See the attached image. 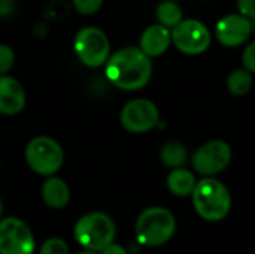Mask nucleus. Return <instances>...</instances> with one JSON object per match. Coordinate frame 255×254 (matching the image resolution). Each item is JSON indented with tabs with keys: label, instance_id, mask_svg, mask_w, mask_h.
Segmentation results:
<instances>
[{
	"label": "nucleus",
	"instance_id": "obj_1",
	"mask_svg": "<svg viewBox=\"0 0 255 254\" xmlns=\"http://www.w3.org/2000/svg\"><path fill=\"white\" fill-rule=\"evenodd\" d=\"M152 63L140 48L127 46L114 52L106 61V76L118 88L136 91L151 79Z\"/></svg>",
	"mask_w": 255,
	"mask_h": 254
},
{
	"label": "nucleus",
	"instance_id": "obj_2",
	"mask_svg": "<svg viewBox=\"0 0 255 254\" xmlns=\"http://www.w3.org/2000/svg\"><path fill=\"white\" fill-rule=\"evenodd\" d=\"M191 198L196 213L206 222H221L232 210V195L229 189L221 181L211 177L197 181Z\"/></svg>",
	"mask_w": 255,
	"mask_h": 254
},
{
	"label": "nucleus",
	"instance_id": "obj_3",
	"mask_svg": "<svg viewBox=\"0 0 255 254\" xmlns=\"http://www.w3.org/2000/svg\"><path fill=\"white\" fill-rule=\"evenodd\" d=\"M134 231L136 238L142 246L160 247L175 235L176 220L167 208L151 207L139 214Z\"/></svg>",
	"mask_w": 255,
	"mask_h": 254
},
{
	"label": "nucleus",
	"instance_id": "obj_4",
	"mask_svg": "<svg viewBox=\"0 0 255 254\" xmlns=\"http://www.w3.org/2000/svg\"><path fill=\"white\" fill-rule=\"evenodd\" d=\"M115 223L105 213H90L82 216L73 229L75 238L85 250L100 253L115 240Z\"/></svg>",
	"mask_w": 255,
	"mask_h": 254
},
{
	"label": "nucleus",
	"instance_id": "obj_5",
	"mask_svg": "<svg viewBox=\"0 0 255 254\" xmlns=\"http://www.w3.org/2000/svg\"><path fill=\"white\" fill-rule=\"evenodd\" d=\"M64 160L63 150L57 141L48 136H37L25 147V162L39 175H54Z\"/></svg>",
	"mask_w": 255,
	"mask_h": 254
},
{
	"label": "nucleus",
	"instance_id": "obj_6",
	"mask_svg": "<svg viewBox=\"0 0 255 254\" xmlns=\"http://www.w3.org/2000/svg\"><path fill=\"white\" fill-rule=\"evenodd\" d=\"M75 52L88 67H99L109 58L111 43L105 31L97 27H85L75 37Z\"/></svg>",
	"mask_w": 255,
	"mask_h": 254
},
{
	"label": "nucleus",
	"instance_id": "obj_7",
	"mask_svg": "<svg viewBox=\"0 0 255 254\" xmlns=\"http://www.w3.org/2000/svg\"><path fill=\"white\" fill-rule=\"evenodd\" d=\"M172 42L184 54H203L211 45V31L197 19H182L172 28Z\"/></svg>",
	"mask_w": 255,
	"mask_h": 254
},
{
	"label": "nucleus",
	"instance_id": "obj_8",
	"mask_svg": "<svg viewBox=\"0 0 255 254\" xmlns=\"http://www.w3.org/2000/svg\"><path fill=\"white\" fill-rule=\"evenodd\" d=\"M34 235L31 229L16 217L0 220V254H33Z\"/></svg>",
	"mask_w": 255,
	"mask_h": 254
},
{
	"label": "nucleus",
	"instance_id": "obj_9",
	"mask_svg": "<svg viewBox=\"0 0 255 254\" xmlns=\"http://www.w3.org/2000/svg\"><path fill=\"white\" fill-rule=\"evenodd\" d=\"M232 162V148L226 141H209L203 144L191 157L193 168L197 174L212 177L223 172Z\"/></svg>",
	"mask_w": 255,
	"mask_h": 254
},
{
	"label": "nucleus",
	"instance_id": "obj_10",
	"mask_svg": "<svg viewBox=\"0 0 255 254\" xmlns=\"http://www.w3.org/2000/svg\"><path fill=\"white\" fill-rule=\"evenodd\" d=\"M120 121L130 133H146L158 124L160 112L154 102L148 99H134L124 105Z\"/></svg>",
	"mask_w": 255,
	"mask_h": 254
},
{
	"label": "nucleus",
	"instance_id": "obj_11",
	"mask_svg": "<svg viewBox=\"0 0 255 254\" xmlns=\"http://www.w3.org/2000/svg\"><path fill=\"white\" fill-rule=\"evenodd\" d=\"M253 31V24L250 18L242 13H229L223 16L215 27L217 39L220 43L229 48H235L248 40Z\"/></svg>",
	"mask_w": 255,
	"mask_h": 254
},
{
	"label": "nucleus",
	"instance_id": "obj_12",
	"mask_svg": "<svg viewBox=\"0 0 255 254\" xmlns=\"http://www.w3.org/2000/svg\"><path fill=\"white\" fill-rule=\"evenodd\" d=\"M25 106V91L12 76H0V112L4 115L19 114Z\"/></svg>",
	"mask_w": 255,
	"mask_h": 254
},
{
	"label": "nucleus",
	"instance_id": "obj_13",
	"mask_svg": "<svg viewBox=\"0 0 255 254\" xmlns=\"http://www.w3.org/2000/svg\"><path fill=\"white\" fill-rule=\"evenodd\" d=\"M172 43V31L163 24L149 25L140 36V49L148 57H158L164 54Z\"/></svg>",
	"mask_w": 255,
	"mask_h": 254
},
{
	"label": "nucleus",
	"instance_id": "obj_14",
	"mask_svg": "<svg viewBox=\"0 0 255 254\" xmlns=\"http://www.w3.org/2000/svg\"><path fill=\"white\" fill-rule=\"evenodd\" d=\"M42 199L49 208L61 210L70 201V190L61 178L51 177L42 186Z\"/></svg>",
	"mask_w": 255,
	"mask_h": 254
},
{
	"label": "nucleus",
	"instance_id": "obj_15",
	"mask_svg": "<svg viewBox=\"0 0 255 254\" xmlns=\"http://www.w3.org/2000/svg\"><path fill=\"white\" fill-rule=\"evenodd\" d=\"M166 184L172 195L184 198V196H190L193 193L197 181L191 171L181 166V168H175L170 171V174L167 175Z\"/></svg>",
	"mask_w": 255,
	"mask_h": 254
},
{
	"label": "nucleus",
	"instance_id": "obj_16",
	"mask_svg": "<svg viewBox=\"0 0 255 254\" xmlns=\"http://www.w3.org/2000/svg\"><path fill=\"white\" fill-rule=\"evenodd\" d=\"M187 159H188L187 148L181 142L176 141L166 142L160 150V160L163 162L164 166L170 169L184 166L187 163Z\"/></svg>",
	"mask_w": 255,
	"mask_h": 254
},
{
	"label": "nucleus",
	"instance_id": "obj_17",
	"mask_svg": "<svg viewBox=\"0 0 255 254\" xmlns=\"http://www.w3.org/2000/svg\"><path fill=\"white\" fill-rule=\"evenodd\" d=\"M253 87V73L250 70L236 69L227 76V90L233 96H244Z\"/></svg>",
	"mask_w": 255,
	"mask_h": 254
},
{
	"label": "nucleus",
	"instance_id": "obj_18",
	"mask_svg": "<svg viewBox=\"0 0 255 254\" xmlns=\"http://www.w3.org/2000/svg\"><path fill=\"white\" fill-rule=\"evenodd\" d=\"M157 18L160 24L173 28L182 21V9L175 0H164L157 6Z\"/></svg>",
	"mask_w": 255,
	"mask_h": 254
},
{
	"label": "nucleus",
	"instance_id": "obj_19",
	"mask_svg": "<svg viewBox=\"0 0 255 254\" xmlns=\"http://www.w3.org/2000/svg\"><path fill=\"white\" fill-rule=\"evenodd\" d=\"M69 246L61 238H49L40 247L39 254H69Z\"/></svg>",
	"mask_w": 255,
	"mask_h": 254
},
{
	"label": "nucleus",
	"instance_id": "obj_20",
	"mask_svg": "<svg viewBox=\"0 0 255 254\" xmlns=\"http://www.w3.org/2000/svg\"><path fill=\"white\" fill-rule=\"evenodd\" d=\"M69 13V4L64 0H55L48 4L45 9V15L51 19H61Z\"/></svg>",
	"mask_w": 255,
	"mask_h": 254
},
{
	"label": "nucleus",
	"instance_id": "obj_21",
	"mask_svg": "<svg viewBox=\"0 0 255 254\" xmlns=\"http://www.w3.org/2000/svg\"><path fill=\"white\" fill-rule=\"evenodd\" d=\"M75 9L82 13V15H93L96 13L100 7L103 0H72Z\"/></svg>",
	"mask_w": 255,
	"mask_h": 254
},
{
	"label": "nucleus",
	"instance_id": "obj_22",
	"mask_svg": "<svg viewBox=\"0 0 255 254\" xmlns=\"http://www.w3.org/2000/svg\"><path fill=\"white\" fill-rule=\"evenodd\" d=\"M15 54L13 49L7 45H0V75L9 72L13 66Z\"/></svg>",
	"mask_w": 255,
	"mask_h": 254
},
{
	"label": "nucleus",
	"instance_id": "obj_23",
	"mask_svg": "<svg viewBox=\"0 0 255 254\" xmlns=\"http://www.w3.org/2000/svg\"><path fill=\"white\" fill-rule=\"evenodd\" d=\"M242 63L247 70H250L251 73H255V40L245 48V51L242 54Z\"/></svg>",
	"mask_w": 255,
	"mask_h": 254
},
{
	"label": "nucleus",
	"instance_id": "obj_24",
	"mask_svg": "<svg viewBox=\"0 0 255 254\" xmlns=\"http://www.w3.org/2000/svg\"><path fill=\"white\" fill-rule=\"evenodd\" d=\"M239 13L253 19L255 18V0H238Z\"/></svg>",
	"mask_w": 255,
	"mask_h": 254
},
{
	"label": "nucleus",
	"instance_id": "obj_25",
	"mask_svg": "<svg viewBox=\"0 0 255 254\" xmlns=\"http://www.w3.org/2000/svg\"><path fill=\"white\" fill-rule=\"evenodd\" d=\"M102 254H128L127 253V250L123 247V246H120V244H115V243H112V244H109L106 249H103Z\"/></svg>",
	"mask_w": 255,
	"mask_h": 254
},
{
	"label": "nucleus",
	"instance_id": "obj_26",
	"mask_svg": "<svg viewBox=\"0 0 255 254\" xmlns=\"http://www.w3.org/2000/svg\"><path fill=\"white\" fill-rule=\"evenodd\" d=\"M12 10V0H0V16L10 13Z\"/></svg>",
	"mask_w": 255,
	"mask_h": 254
},
{
	"label": "nucleus",
	"instance_id": "obj_27",
	"mask_svg": "<svg viewBox=\"0 0 255 254\" xmlns=\"http://www.w3.org/2000/svg\"><path fill=\"white\" fill-rule=\"evenodd\" d=\"M78 254H99L97 252H91V250H85V252H81V253Z\"/></svg>",
	"mask_w": 255,
	"mask_h": 254
},
{
	"label": "nucleus",
	"instance_id": "obj_28",
	"mask_svg": "<svg viewBox=\"0 0 255 254\" xmlns=\"http://www.w3.org/2000/svg\"><path fill=\"white\" fill-rule=\"evenodd\" d=\"M1 214H3V204H1V199H0V217H1Z\"/></svg>",
	"mask_w": 255,
	"mask_h": 254
}]
</instances>
